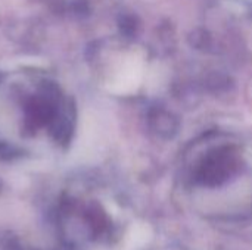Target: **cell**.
<instances>
[{
	"instance_id": "6da1fadb",
	"label": "cell",
	"mask_w": 252,
	"mask_h": 250,
	"mask_svg": "<svg viewBox=\"0 0 252 250\" xmlns=\"http://www.w3.org/2000/svg\"><path fill=\"white\" fill-rule=\"evenodd\" d=\"M239 168L238 155L230 147H220L205 156L198 168L196 178L208 187H216L226 183Z\"/></svg>"
},
{
	"instance_id": "7a4b0ae2",
	"label": "cell",
	"mask_w": 252,
	"mask_h": 250,
	"mask_svg": "<svg viewBox=\"0 0 252 250\" xmlns=\"http://www.w3.org/2000/svg\"><path fill=\"white\" fill-rule=\"evenodd\" d=\"M151 127L155 134L164 139H171L177 134L179 121L176 116L164 109H154L151 115Z\"/></svg>"
}]
</instances>
